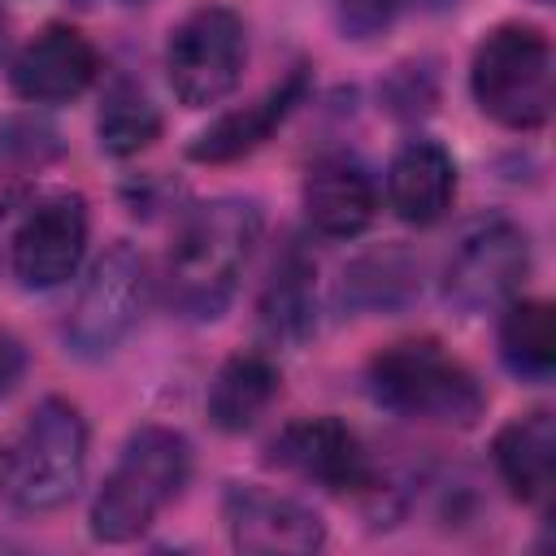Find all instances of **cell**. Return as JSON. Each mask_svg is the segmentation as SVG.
<instances>
[{"mask_svg": "<svg viewBox=\"0 0 556 556\" xmlns=\"http://www.w3.org/2000/svg\"><path fill=\"white\" fill-rule=\"evenodd\" d=\"M26 374V348L13 334H0V395L13 391Z\"/></svg>", "mask_w": 556, "mask_h": 556, "instance_id": "obj_24", "label": "cell"}, {"mask_svg": "<svg viewBox=\"0 0 556 556\" xmlns=\"http://www.w3.org/2000/svg\"><path fill=\"white\" fill-rule=\"evenodd\" d=\"M369 391L382 408L434 426H473L486 408L482 382L434 339H404L382 348L369 361Z\"/></svg>", "mask_w": 556, "mask_h": 556, "instance_id": "obj_3", "label": "cell"}, {"mask_svg": "<svg viewBox=\"0 0 556 556\" xmlns=\"http://www.w3.org/2000/svg\"><path fill=\"white\" fill-rule=\"evenodd\" d=\"M243 56H248V39H243V22L235 9L204 4L187 13L169 30V43H165V74H169L178 104L208 109L226 100L239 87Z\"/></svg>", "mask_w": 556, "mask_h": 556, "instance_id": "obj_7", "label": "cell"}, {"mask_svg": "<svg viewBox=\"0 0 556 556\" xmlns=\"http://www.w3.org/2000/svg\"><path fill=\"white\" fill-rule=\"evenodd\" d=\"M400 4L404 0H334V17L348 39H374L395 22Z\"/></svg>", "mask_w": 556, "mask_h": 556, "instance_id": "obj_23", "label": "cell"}, {"mask_svg": "<svg viewBox=\"0 0 556 556\" xmlns=\"http://www.w3.org/2000/svg\"><path fill=\"white\" fill-rule=\"evenodd\" d=\"M456 195V165L434 139H408L387 165V200L400 222L434 226Z\"/></svg>", "mask_w": 556, "mask_h": 556, "instance_id": "obj_15", "label": "cell"}, {"mask_svg": "<svg viewBox=\"0 0 556 556\" xmlns=\"http://www.w3.org/2000/svg\"><path fill=\"white\" fill-rule=\"evenodd\" d=\"M304 91H308V70L300 65V70H291L278 87H269L261 100H252V104H243V109H235V113H222L213 126H204V130L191 139L187 156H191V161H208V165L248 156V152L261 148V143L274 135V126L304 100Z\"/></svg>", "mask_w": 556, "mask_h": 556, "instance_id": "obj_14", "label": "cell"}, {"mask_svg": "<svg viewBox=\"0 0 556 556\" xmlns=\"http://www.w3.org/2000/svg\"><path fill=\"white\" fill-rule=\"evenodd\" d=\"M187 473H191V443L169 426H139L91 500V539L100 543L139 539L156 521V513L182 491Z\"/></svg>", "mask_w": 556, "mask_h": 556, "instance_id": "obj_2", "label": "cell"}, {"mask_svg": "<svg viewBox=\"0 0 556 556\" xmlns=\"http://www.w3.org/2000/svg\"><path fill=\"white\" fill-rule=\"evenodd\" d=\"M469 91L508 130H539L552 117V43L543 30L504 22L473 48Z\"/></svg>", "mask_w": 556, "mask_h": 556, "instance_id": "obj_4", "label": "cell"}, {"mask_svg": "<svg viewBox=\"0 0 556 556\" xmlns=\"http://www.w3.org/2000/svg\"><path fill=\"white\" fill-rule=\"evenodd\" d=\"M87 252V200L78 191H56L39 200L13 235V274L26 291L61 287Z\"/></svg>", "mask_w": 556, "mask_h": 556, "instance_id": "obj_10", "label": "cell"}, {"mask_svg": "<svg viewBox=\"0 0 556 556\" xmlns=\"http://www.w3.org/2000/svg\"><path fill=\"white\" fill-rule=\"evenodd\" d=\"M491 456H495V469L504 478V486L513 491V500L521 504H539L552 495V482H556V421L552 413H526V417H513L495 443H491Z\"/></svg>", "mask_w": 556, "mask_h": 556, "instance_id": "obj_17", "label": "cell"}, {"mask_svg": "<svg viewBox=\"0 0 556 556\" xmlns=\"http://www.w3.org/2000/svg\"><path fill=\"white\" fill-rule=\"evenodd\" d=\"M222 521L235 543V552L248 556H304L326 543V521L278 491H265L256 482H230L222 495Z\"/></svg>", "mask_w": 556, "mask_h": 556, "instance_id": "obj_9", "label": "cell"}, {"mask_svg": "<svg viewBox=\"0 0 556 556\" xmlns=\"http://www.w3.org/2000/svg\"><path fill=\"white\" fill-rule=\"evenodd\" d=\"M500 356L526 382H547L556 369V326L547 300H508L500 317Z\"/></svg>", "mask_w": 556, "mask_h": 556, "instance_id": "obj_20", "label": "cell"}, {"mask_svg": "<svg viewBox=\"0 0 556 556\" xmlns=\"http://www.w3.org/2000/svg\"><path fill=\"white\" fill-rule=\"evenodd\" d=\"M300 195H304L308 226L317 235H326V239H356L374 222V213H378V182L348 152L321 156L308 169Z\"/></svg>", "mask_w": 556, "mask_h": 556, "instance_id": "obj_13", "label": "cell"}, {"mask_svg": "<svg viewBox=\"0 0 556 556\" xmlns=\"http://www.w3.org/2000/svg\"><path fill=\"white\" fill-rule=\"evenodd\" d=\"M0 48H4V35H0Z\"/></svg>", "mask_w": 556, "mask_h": 556, "instance_id": "obj_25", "label": "cell"}, {"mask_svg": "<svg viewBox=\"0 0 556 556\" xmlns=\"http://www.w3.org/2000/svg\"><path fill=\"white\" fill-rule=\"evenodd\" d=\"M421 295V261L404 243L361 252L339 282V300L352 313H400Z\"/></svg>", "mask_w": 556, "mask_h": 556, "instance_id": "obj_18", "label": "cell"}, {"mask_svg": "<svg viewBox=\"0 0 556 556\" xmlns=\"http://www.w3.org/2000/svg\"><path fill=\"white\" fill-rule=\"evenodd\" d=\"M161 135V109L148 100L143 87H135L130 78L109 83L100 113H96V139L109 156H135L148 143H156Z\"/></svg>", "mask_w": 556, "mask_h": 556, "instance_id": "obj_21", "label": "cell"}, {"mask_svg": "<svg viewBox=\"0 0 556 556\" xmlns=\"http://www.w3.org/2000/svg\"><path fill=\"white\" fill-rule=\"evenodd\" d=\"M61 152V135L56 126H48L43 117H4L0 122V165L26 169V165H43Z\"/></svg>", "mask_w": 556, "mask_h": 556, "instance_id": "obj_22", "label": "cell"}, {"mask_svg": "<svg viewBox=\"0 0 556 556\" xmlns=\"http://www.w3.org/2000/svg\"><path fill=\"white\" fill-rule=\"evenodd\" d=\"M256 321L274 348H300L317 330V269L304 248H287L274 261L261 287Z\"/></svg>", "mask_w": 556, "mask_h": 556, "instance_id": "obj_16", "label": "cell"}, {"mask_svg": "<svg viewBox=\"0 0 556 556\" xmlns=\"http://www.w3.org/2000/svg\"><path fill=\"white\" fill-rule=\"evenodd\" d=\"M278 395V369L269 356L261 352H239L230 356L213 382H208V421L226 434H243L261 421V413L274 404Z\"/></svg>", "mask_w": 556, "mask_h": 556, "instance_id": "obj_19", "label": "cell"}, {"mask_svg": "<svg viewBox=\"0 0 556 556\" xmlns=\"http://www.w3.org/2000/svg\"><path fill=\"white\" fill-rule=\"evenodd\" d=\"M269 460L291 469L304 482H317L326 491L352 495V491H369L374 486V465L356 439V430H348L339 417H304L291 421L274 447Z\"/></svg>", "mask_w": 556, "mask_h": 556, "instance_id": "obj_11", "label": "cell"}, {"mask_svg": "<svg viewBox=\"0 0 556 556\" xmlns=\"http://www.w3.org/2000/svg\"><path fill=\"white\" fill-rule=\"evenodd\" d=\"M148 308V261L130 243L104 248L91 274L78 287V300L65 317V343L74 356H109Z\"/></svg>", "mask_w": 556, "mask_h": 556, "instance_id": "obj_6", "label": "cell"}, {"mask_svg": "<svg viewBox=\"0 0 556 556\" xmlns=\"http://www.w3.org/2000/svg\"><path fill=\"white\" fill-rule=\"evenodd\" d=\"M96 70H100V56L74 26H48L17 52L9 83L30 104H61L83 96Z\"/></svg>", "mask_w": 556, "mask_h": 556, "instance_id": "obj_12", "label": "cell"}, {"mask_svg": "<svg viewBox=\"0 0 556 556\" xmlns=\"http://www.w3.org/2000/svg\"><path fill=\"white\" fill-rule=\"evenodd\" d=\"M87 473V421L70 400H39L9 452V500L26 513H52L74 500Z\"/></svg>", "mask_w": 556, "mask_h": 556, "instance_id": "obj_5", "label": "cell"}, {"mask_svg": "<svg viewBox=\"0 0 556 556\" xmlns=\"http://www.w3.org/2000/svg\"><path fill=\"white\" fill-rule=\"evenodd\" d=\"M530 274V239L508 217L473 222L443 261V300L460 313L504 308Z\"/></svg>", "mask_w": 556, "mask_h": 556, "instance_id": "obj_8", "label": "cell"}, {"mask_svg": "<svg viewBox=\"0 0 556 556\" xmlns=\"http://www.w3.org/2000/svg\"><path fill=\"white\" fill-rule=\"evenodd\" d=\"M261 243V204L243 195H213L187 213L169 248L165 287L174 313L213 321L230 308L243 269Z\"/></svg>", "mask_w": 556, "mask_h": 556, "instance_id": "obj_1", "label": "cell"}]
</instances>
